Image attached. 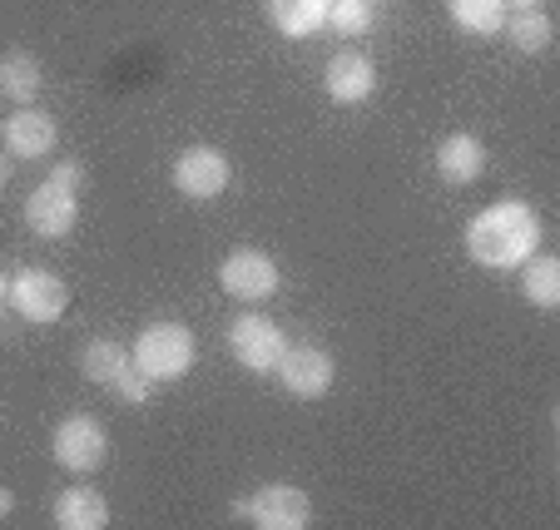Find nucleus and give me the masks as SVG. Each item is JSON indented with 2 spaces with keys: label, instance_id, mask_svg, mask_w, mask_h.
Returning a JSON list of instances; mask_svg holds the SVG:
<instances>
[{
  "label": "nucleus",
  "instance_id": "nucleus-12",
  "mask_svg": "<svg viewBox=\"0 0 560 530\" xmlns=\"http://www.w3.org/2000/svg\"><path fill=\"white\" fill-rule=\"evenodd\" d=\"M55 139H60V129H55V119L45 109L21 105L15 115H5V154L11 160H45Z\"/></svg>",
  "mask_w": 560,
  "mask_h": 530
},
{
  "label": "nucleus",
  "instance_id": "nucleus-20",
  "mask_svg": "<svg viewBox=\"0 0 560 530\" xmlns=\"http://www.w3.org/2000/svg\"><path fill=\"white\" fill-rule=\"evenodd\" d=\"M501 31L511 35V45H516L521 55H540L550 45V35H556V25H550V15L536 5V11H516Z\"/></svg>",
  "mask_w": 560,
  "mask_h": 530
},
{
  "label": "nucleus",
  "instance_id": "nucleus-6",
  "mask_svg": "<svg viewBox=\"0 0 560 530\" xmlns=\"http://www.w3.org/2000/svg\"><path fill=\"white\" fill-rule=\"evenodd\" d=\"M273 372H278V382H283L288 397H298V402H317V397L332 387V377H338V362H332L328 348H313V342H288Z\"/></svg>",
  "mask_w": 560,
  "mask_h": 530
},
{
  "label": "nucleus",
  "instance_id": "nucleus-10",
  "mask_svg": "<svg viewBox=\"0 0 560 530\" xmlns=\"http://www.w3.org/2000/svg\"><path fill=\"white\" fill-rule=\"evenodd\" d=\"M283 348H288V338H283V328H278L273 318L248 313V318H233L229 322V352L238 357V367L273 372L278 357H283Z\"/></svg>",
  "mask_w": 560,
  "mask_h": 530
},
{
  "label": "nucleus",
  "instance_id": "nucleus-22",
  "mask_svg": "<svg viewBox=\"0 0 560 530\" xmlns=\"http://www.w3.org/2000/svg\"><path fill=\"white\" fill-rule=\"evenodd\" d=\"M45 179H50V184H65V189H74V193H80V189H85V164L60 160L50 174H45Z\"/></svg>",
  "mask_w": 560,
  "mask_h": 530
},
{
  "label": "nucleus",
  "instance_id": "nucleus-9",
  "mask_svg": "<svg viewBox=\"0 0 560 530\" xmlns=\"http://www.w3.org/2000/svg\"><path fill=\"white\" fill-rule=\"evenodd\" d=\"M229 179H233L229 154L213 149V144H194V149H184L179 160H174V189H179L184 199L209 203V199H219V193L229 189Z\"/></svg>",
  "mask_w": 560,
  "mask_h": 530
},
{
  "label": "nucleus",
  "instance_id": "nucleus-1",
  "mask_svg": "<svg viewBox=\"0 0 560 530\" xmlns=\"http://www.w3.org/2000/svg\"><path fill=\"white\" fill-rule=\"evenodd\" d=\"M540 248V219L526 199H501L466 223V254L481 268H521Z\"/></svg>",
  "mask_w": 560,
  "mask_h": 530
},
{
  "label": "nucleus",
  "instance_id": "nucleus-14",
  "mask_svg": "<svg viewBox=\"0 0 560 530\" xmlns=\"http://www.w3.org/2000/svg\"><path fill=\"white\" fill-rule=\"evenodd\" d=\"M481 169H487V144L476 134H446L436 144V174H442V184L466 189V184L481 179Z\"/></svg>",
  "mask_w": 560,
  "mask_h": 530
},
{
  "label": "nucleus",
  "instance_id": "nucleus-4",
  "mask_svg": "<svg viewBox=\"0 0 560 530\" xmlns=\"http://www.w3.org/2000/svg\"><path fill=\"white\" fill-rule=\"evenodd\" d=\"M233 516L258 526V530H303V526H313V500H307L298 486L268 481V486H258V491L233 500Z\"/></svg>",
  "mask_w": 560,
  "mask_h": 530
},
{
  "label": "nucleus",
  "instance_id": "nucleus-18",
  "mask_svg": "<svg viewBox=\"0 0 560 530\" xmlns=\"http://www.w3.org/2000/svg\"><path fill=\"white\" fill-rule=\"evenodd\" d=\"M521 293H526V303H536V308H556L560 303V258L530 254L526 263H521Z\"/></svg>",
  "mask_w": 560,
  "mask_h": 530
},
{
  "label": "nucleus",
  "instance_id": "nucleus-23",
  "mask_svg": "<svg viewBox=\"0 0 560 530\" xmlns=\"http://www.w3.org/2000/svg\"><path fill=\"white\" fill-rule=\"evenodd\" d=\"M11 510H15V496H11L5 486H0V516H11Z\"/></svg>",
  "mask_w": 560,
  "mask_h": 530
},
{
  "label": "nucleus",
  "instance_id": "nucleus-16",
  "mask_svg": "<svg viewBox=\"0 0 560 530\" xmlns=\"http://www.w3.org/2000/svg\"><path fill=\"white\" fill-rule=\"evenodd\" d=\"M268 21L283 40H307L328 25V0H268Z\"/></svg>",
  "mask_w": 560,
  "mask_h": 530
},
{
  "label": "nucleus",
  "instance_id": "nucleus-19",
  "mask_svg": "<svg viewBox=\"0 0 560 530\" xmlns=\"http://www.w3.org/2000/svg\"><path fill=\"white\" fill-rule=\"evenodd\" d=\"M446 15L466 35H497L506 25V0H446Z\"/></svg>",
  "mask_w": 560,
  "mask_h": 530
},
{
  "label": "nucleus",
  "instance_id": "nucleus-26",
  "mask_svg": "<svg viewBox=\"0 0 560 530\" xmlns=\"http://www.w3.org/2000/svg\"><path fill=\"white\" fill-rule=\"evenodd\" d=\"M0 303H5V273H0Z\"/></svg>",
  "mask_w": 560,
  "mask_h": 530
},
{
  "label": "nucleus",
  "instance_id": "nucleus-5",
  "mask_svg": "<svg viewBox=\"0 0 560 530\" xmlns=\"http://www.w3.org/2000/svg\"><path fill=\"white\" fill-rule=\"evenodd\" d=\"M5 303H11L25 322H55L70 308V287H65V278L50 273V268H21V273L5 278Z\"/></svg>",
  "mask_w": 560,
  "mask_h": 530
},
{
  "label": "nucleus",
  "instance_id": "nucleus-21",
  "mask_svg": "<svg viewBox=\"0 0 560 530\" xmlns=\"http://www.w3.org/2000/svg\"><path fill=\"white\" fill-rule=\"evenodd\" d=\"M377 21V0H328V25L342 35H368Z\"/></svg>",
  "mask_w": 560,
  "mask_h": 530
},
{
  "label": "nucleus",
  "instance_id": "nucleus-24",
  "mask_svg": "<svg viewBox=\"0 0 560 530\" xmlns=\"http://www.w3.org/2000/svg\"><path fill=\"white\" fill-rule=\"evenodd\" d=\"M11 184V160H5V149H0V189Z\"/></svg>",
  "mask_w": 560,
  "mask_h": 530
},
{
  "label": "nucleus",
  "instance_id": "nucleus-3",
  "mask_svg": "<svg viewBox=\"0 0 560 530\" xmlns=\"http://www.w3.org/2000/svg\"><path fill=\"white\" fill-rule=\"evenodd\" d=\"M80 372H85L95 387H109L119 402H149V377L135 367V357L125 352V342H109V338H95L80 348Z\"/></svg>",
  "mask_w": 560,
  "mask_h": 530
},
{
  "label": "nucleus",
  "instance_id": "nucleus-11",
  "mask_svg": "<svg viewBox=\"0 0 560 530\" xmlns=\"http://www.w3.org/2000/svg\"><path fill=\"white\" fill-rule=\"evenodd\" d=\"M25 223H31L35 238H65L74 223H80V193L45 179L40 189L25 199Z\"/></svg>",
  "mask_w": 560,
  "mask_h": 530
},
{
  "label": "nucleus",
  "instance_id": "nucleus-2",
  "mask_svg": "<svg viewBox=\"0 0 560 530\" xmlns=\"http://www.w3.org/2000/svg\"><path fill=\"white\" fill-rule=\"evenodd\" d=\"M129 357H135V367L144 372L149 382H179L184 372L194 367V357H199V338L184 322H149L135 338Z\"/></svg>",
  "mask_w": 560,
  "mask_h": 530
},
{
  "label": "nucleus",
  "instance_id": "nucleus-15",
  "mask_svg": "<svg viewBox=\"0 0 560 530\" xmlns=\"http://www.w3.org/2000/svg\"><path fill=\"white\" fill-rule=\"evenodd\" d=\"M55 526L60 530H105L109 526V500L95 486H65L55 496Z\"/></svg>",
  "mask_w": 560,
  "mask_h": 530
},
{
  "label": "nucleus",
  "instance_id": "nucleus-7",
  "mask_svg": "<svg viewBox=\"0 0 560 530\" xmlns=\"http://www.w3.org/2000/svg\"><path fill=\"white\" fill-rule=\"evenodd\" d=\"M105 451H109V436L95 416H65L50 436V457L65 471H74V476H90L105 461Z\"/></svg>",
  "mask_w": 560,
  "mask_h": 530
},
{
  "label": "nucleus",
  "instance_id": "nucleus-8",
  "mask_svg": "<svg viewBox=\"0 0 560 530\" xmlns=\"http://www.w3.org/2000/svg\"><path fill=\"white\" fill-rule=\"evenodd\" d=\"M278 263L264 254V248H233L219 268V287L238 303H264V297L278 293Z\"/></svg>",
  "mask_w": 560,
  "mask_h": 530
},
{
  "label": "nucleus",
  "instance_id": "nucleus-25",
  "mask_svg": "<svg viewBox=\"0 0 560 530\" xmlns=\"http://www.w3.org/2000/svg\"><path fill=\"white\" fill-rule=\"evenodd\" d=\"M540 0H506V11H536Z\"/></svg>",
  "mask_w": 560,
  "mask_h": 530
},
{
  "label": "nucleus",
  "instance_id": "nucleus-17",
  "mask_svg": "<svg viewBox=\"0 0 560 530\" xmlns=\"http://www.w3.org/2000/svg\"><path fill=\"white\" fill-rule=\"evenodd\" d=\"M40 85H45V70L35 55H25V50L0 55V95L11 99V105H35Z\"/></svg>",
  "mask_w": 560,
  "mask_h": 530
},
{
  "label": "nucleus",
  "instance_id": "nucleus-13",
  "mask_svg": "<svg viewBox=\"0 0 560 530\" xmlns=\"http://www.w3.org/2000/svg\"><path fill=\"white\" fill-rule=\"evenodd\" d=\"M323 90H328V99H338V105H362V99L377 90V70H372V60L362 50H342L328 60V70H323Z\"/></svg>",
  "mask_w": 560,
  "mask_h": 530
}]
</instances>
